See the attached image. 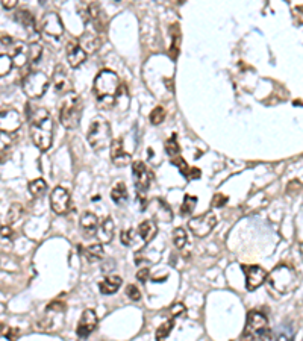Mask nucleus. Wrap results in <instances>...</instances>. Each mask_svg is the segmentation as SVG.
Masks as SVG:
<instances>
[{"label":"nucleus","mask_w":303,"mask_h":341,"mask_svg":"<svg viewBox=\"0 0 303 341\" xmlns=\"http://www.w3.org/2000/svg\"><path fill=\"white\" fill-rule=\"evenodd\" d=\"M122 243L124 246H132L134 244V231L132 229H128V231L122 232Z\"/></svg>","instance_id":"ea45409f"},{"label":"nucleus","mask_w":303,"mask_h":341,"mask_svg":"<svg viewBox=\"0 0 303 341\" xmlns=\"http://www.w3.org/2000/svg\"><path fill=\"white\" fill-rule=\"evenodd\" d=\"M12 70V61L11 56L6 53H0V78L6 76Z\"/></svg>","instance_id":"7c9ffc66"},{"label":"nucleus","mask_w":303,"mask_h":341,"mask_svg":"<svg viewBox=\"0 0 303 341\" xmlns=\"http://www.w3.org/2000/svg\"><path fill=\"white\" fill-rule=\"evenodd\" d=\"M4 108V103H2V100H0V109H2Z\"/></svg>","instance_id":"8fccbe9b"},{"label":"nucleus","mask_w":303,"mask_h":341,"mask_svg":"<svg viewBox=\"0 0 303 341\" xmlns=\"http://www.w3.org/2000/svg\"><path fill=\"white\" fill-rule=\"evenodd\" d=\"M80 226H82V229L88 234H92L96 229H97V226H98V218L96 214L92 212H85L80 218Z\"/></svg>","instance_id":"393cba45"},{"label":"nucleus","mask_w":303,"mask_h":341,"mask_svg":"<svg viewBox=\"0 0 303 341\" xmlns=\"http://www.w3.org/2000/svg\"><path fill=\"white\" fill-rule=\"evenodd\" d=\"M120 88V79L118 76L111 70H102L98 72L92 82V91L100 103L105 106L114 105V97Z\"/></svg>","instance_id":"f03ea898"},{"label":"nucleus","mask_w":303,"mask_h":341,"mask_svg":"<svg viewBox=\"0 0 303 341\" xmlns=\"http://www.w3.org/2000/svg\"><path fill=\"white\" fill-rule=\"evenodd\" d=\"M52 81H54L55 91L58 94H67V93L72 91V78H70L67 69L62 64H60V66L55 67Z\"/></svg>","instance_id":"4468645a"},{"label":"nucleus","mask_w":303,"mask_h":341,"mask_svg":"<svg viewBox=\"0 0 303 341\" xmlns=\"http://www.w3.org/2000/svg\"><path fill=\"white\" fill-rule=\"evenodd\" d=\"M84 255H85V258L90 262H97V261H102L104 259L105 250H104V246L102 244H91V246H88L85 249Z\"/></svg>","instance_id":"b1692460"},{"label":"nucleus","mask_w":303,"mask_h":341,"mask_svg":"<svg viewBox=\"0 0 303 341\" xmlns=\"http://www.w3.org/2000/svg\"><path fill=\"white\" fill-rule=\"evenodd\" d=\"M18 4V0H2V5L5 10H14Z\"/></svg>","instance_id":"49530a36"},{"label":"nucleus","mask_w":303,"mask_h":341,"mask_svg":"<svg viewBox=\"0 0 303 341\" xmlns=\"http://www.w3.org/2000/svg\"><path fill=\"white\" fill-rule=\"evenodd\" d=\"M114 106H117L120 111H126L129 108V94H128V90L126 87H123L120 84V88L114 97Z\"/></svg>","instance_id":"cd10ccee"},{"label":"nucleus","mask_w":303,"mask_h":341,"mask_svg":"<svg viewBox=\"0 0 303 341\" xmlns=\"http://www.w3.org/2000/svg\"><path fill=\"white\" fill-rule=\"evenodd\" d=\"M226 202H228V197H226L224 194H216V196H214V199H212V206H216V208H222V206H224V205H226Z\"/></svg>","instance_id":"79ce46f5"},{"label":"nucleus","mask_w":303,"mask_h":341,"mask_svg":"<svg viewBox=\"0 0 303 341\" xmlns=\"http://www.w3.org/2000/svg\"><path fill=\"white\" fill-rule=\"evenodd\" d=\"M114 229H116V226H114V221L111 217H106L102 223H100L98 226V229H97V238L98 241L102 243V244H108L112 241V237H114Z\"/></svg>","instance_id":"412c9836"},{"label":"nucleus","mask_w":303,"mask_h":341,"mask_svg":"<svg viewBox=\"0 0 303 341\" xmlns=\"http://www.w3.org/2000/svg\"><path fill=\"white\" fill-rule=\"evenodd\" d=\"M272 336L267 317L260 311H250L247 314V323L242 338L248 339H268Z\"/></svg>","instance_id":"423d86ee"},{"label":"nucleus","mask_w":303,"mask_h":341,"mask_svg":"<svg viewBox=\"0 0 303 341\" xmlns=\"http://www.w3.org/2000/svg\"><path fill=\"white\" fill-rule=\"evenodd\" d=\"M29 123H30V137L34 144L46 152L54 143L55 125L50 119V114L44 108H29Z\"/></svg>","instance_id":"f257e3e1"},{"label":"nucleus","mask_w":303,"mask_h":341,"mask_svg":"<svg viewBox=\"0 0 303 341\" xmlns=\"http://www.w3.org/2000/svg\"><path fill=\"white\" fill-rule=\"evenodd\" d=\"M12 143H14V134L0 131V152H5L6 149H10Z\"/></svg>","instance_id":"e433bc0d"},{"label":"nucleus","mask_w":303,"mask_h":341,"mask_svg":"<svg viewBox=\"0 0 303 341\" xmlns=\"http://www.w3.org/2000/svg\"><path fill=\"white\" fill-rule=\"evenodd\" d=\"M22 126V117L18 111L14 108H2L0 109V131L16 134Z\"/></svg>","instance_id":"f8f14e48"},{"label":"nucleus","mask_w":303,"mask_h":341,"mask_svg":"<svg viewBox=\"0 0 303 341\" xmlns=\"http://www.w3.org/2000/svg\"><path fill=\"white\" fill-rule=\"evenodd\" d=\"M267 279L270 280V285L279 293H290L298 283L297 273L290 265H285V264L278 265L270 273V277L267 276Z\"/></svg>","instance_id":"39448f33"},{"label":"nucleus","mask_w":303,"mask_h":341,"mask_svg":"<svg viewBox=\"0 0 303 341\" xmlns=\"http://www.w3.org/2000/svg\"><path fill=\"white\" fill-rule=\"evenodd\" d=\"M16 19L28 29V32L29 34H35V31H36V26H35V20H34V16L29 13V11H24V10H22V11H18L17 14H16Z\"/></svg>","instance_id":"a878e982"},{"label":"nucleus","mask_w":303,"mask_h":341,"mask_svg":"<svg viewBox=\"0 0 303 341\" xmlns=\"http://www.w3.org/2000/svg\"><path fill=\"white\" fill-rule=\"evenodd\" d=\"M111 199L116 203H118V205L126 203V200H128V188H126L124 182H117L114 185V188L111 190Z\"/></svg>","instance_id":"bb28decb"},{"label":"nucleus","mask_w":303,"mask_h":341,"mask_svg":"<svg viewBox=\"0 0 303 341\" xmlns=\"http://www.w3.org/2000/svg\"><path fill=\"white\" fill-rule=\"evenodd\" d=\"M122 283H123V280H122L120 276H110L104 282H100L98 288H100V293L102 294H114V293L118 291Z\"/></svg>","instance_id":"5701e85b"},{"label":"nucleus","mask_w":303,"mask_h":341,"mask_svg":"<svg viewBox=\"0 0 303 341\" xmlns=\"http://www.w3.org/2000/svg\"><path fill=\"white\" fill-rule=\"evenodd\" d=\"M148 274H150V270H148V268H141V270H138L136 277H138L141 282H146V280L148 279Z\"/></svg>","instance_id":"a18cd8bd"},{"label":"nucleus","mask_w":303,"mask_h":341,"mask_svg":"<svg viewBox=\"0 0 303 341\" xmlns=\"http://www.w3.org/2000/svg\"><path fill=\"white\" fill-rule=\"evenodd\" d=\"M126 294H128V297H130L132 300H140V299H141V293H140V290H138L135 285H128Z\"/></svg>","instance_id":"a19ab883"},{"label":"nucleus","mask_w":303,"mask_h":341,"mask_svg":"<svg viewBox=\"0 0 303 341\" xmlns=\"http://www.w3.org/2000/svg\"><path fill=\"white\" fill-rule=\"evenodd\" d=\"M138 234H140V237L142 238L144 243H150L152 240L156 237V234H158V226H156L155 221L146 220V221H142L138 226Z\"/></svg>","instance_id":"4be33fe9"},{"label":"nucleus","mask_w":303,"mask_h":341,"mask_svg":"<svg viewBox=\"0 0 303 341\" xmlns=\"http://www.w3.org/2000/svg\"><path fill=\"white\" fill-rule=\"evenodd\" d=\"M186 232L184 227H176L174 232H173V241H174V246L176 249H184L185 244H186Z\"/></svg>","instance_id":"2f4dec72"},{"label":"nucleus","mask_w":303,"mask_h":341,"mask_svg":"<svg viewBox=\"0 0 303 341\" xmlns=\"http://www.w3.org/2000/svg\"><path fill=\"white\" fill-rule=\"evenodd\" d=\"M246 274V287L248 291H255L267 280V271L260 265H242Z\"/></svg>","instance_id":"9b49d317"},{"label":"nucleus","mask_w":303,"mask_h":341,"mask_svg":"<svg viewBox=\"0 0 303 341\" xmlns=\"http://www.w3.org/2000/svg\"><path fill=\"white\" fill-rule=\"evenodd\" d=\"M22 87L29 99H40L47 93L50 87V79L42 72H32L24 78Z\"/></svg>","instance_id":"0eeeda50"},{"label":"nucleus","mask_w":303,"mask_h":341,"mask_svg":"<svg viewBox=\"0 0 303 341\" xmlns=\"http://www.w3.org/2000/svg\"><path fill=\"white\" fill-rule=\"evenodd\" d=\"M97 326V315L92 309H85L80 315V320L78 323V329L76 333L79 338H86L88 335H91L94 332Z\"/></svg>","instance_id":"2eb2a0df"},{"label":"nucleus","mask_w":303,"mask_h":341,"mask_svg":"<svg viewBox=\"0 0 303 341\" xmlns=\"http://www.w3.org/2000/svg\"><path fill=\"white\" fill-rule=\"evenodd\" d=\"M300 190H302V182H300L298 179L291 181V182H290V185L286 187V193H288L290 196H294V194L300 193Z\"/></svg>","instance_id":"58836bf2"},{"label":"nucleus","mask_w":303,"mask_h":341,"mask_svg":"<svg viewBox=\"0 0 303 341\" xmlns=\"http://www.w3.org/2000/svg\"><path fill=\"white\" fill-rule=\"evenodd\" d=\"M86 138H88L90 146L94 150H102V149L110 147V144L112 141L110 123L104 117H96L88 128Z\"/></svg>","instance_id":"20e7f679"},{"label":"nucleus","mask_w":303,"mask_h":341,"mask_svg":"<svg viewBox=\"0 0 303 341\" xmlns=\"http://www.w3.org/2000/svg\"><path fill=\"white\" fill-rule=\"evenodd\" d=\"M132 176H134V182H135V188H136L138 194L144 196V193L148 190L150 182H152V173L148 172V168L146 167L144 162H141V161L134 162Z\"/></svg>","instance_id":"9d476101"},{"label":"nucleus","mask_w":303,"mask_h":341,"mask_svg":"<svg viewBox=\"0 0 303 341\" xmlns=\"http://www.w3.org/2000/svg\"><path fill=\"white\" fill-rule=\"evenodd\" d=\"M40 29L42 34H46L47 37H52V38H61L64 34V25L61 22V17L54 11L47 13L42 17Z\"/></svg>","instance_id":"1a4fd4ad"},{"label":"nucleus","mask_w":303,"mask_h":341,"mask_svg":"<svg viewBox=\"0 0 303 341\" xmlns=\"http://www.w3.org/2000/svg\"><path fill=\"white\" fill-rule=\"evenodd\" d=\"M170 311H172V315H173V317H180V315L185 312V306H184L182 303H176Z\"/></svg>","instance_id":"c03bdc74"},{"label":"nucleus","mask_w":303,"mask_h":341,"mask_svg":"<svg viewBox=\"0 0 303 341\" xmlns=\"http://www.w3.org/2000/svg\"><path fill=\"white\" fill-rule=\"evenodd\" d=\"M50 206L58 215L67 214L70 209V193L62 187H56L50 194Z\"/></svg>","instance_id":"ddd939ff"},{"label":"nucleus","mask_w":303,"mask_h":341,"mask_svg":"<svg viewBox=\"0 0 303 341\" xmlns=\"http://www.w3.org/2000/svg\"><path fill=\"white\" fill-rule=\"evenodd\" d=\"M200 170L198 168H190L188 170V175H186V178L188 179H197V178H200Z\"/></svg>","instance_id":"de8ad7c7"},{"label":"nucleus","mask_w":303,"mask_h":341,"mask_svg":"<svg viewBox=\"0 0 303 341\" xmlns=\"http://www.w3.org/2000/svg\"><path fill=\"white\" fill-rule=\"evenodd\" d=\"M166 152H167V155H168V156H172V158L179 156V153H180V147H179V143H178L176 135H173L172 138H168V140H167V143H166Z\"/></svg>","instance_id":"473e14b6"},{"label":"nucleus","mask_w":303,"mask_h":341,"mask_svg":"<svg viewBox=\"0 0 303 341\" xmlns=\"http://www.w3.org/2000/svg\"><path fill=\"white\" fill-rule=\"evenodd\" d=\"M28 188H29V193H30L34 197H40L42 193H46V190H47V184H46V181H44V179H35V181L29 182Z\"/></svg>","instance_id":"c85d7f7f"},{"label":"nucleus","mask_w":303,"mask_h":341,"mask_svg":"<svg viewBox=\"0 0 303 341\" xmlns=\"http://www.w3.org/2000/svg\"><path fill=\"white\" fill-rule=\"evenodd\" d=\"M196 203H197V197H196V196L186 194V196L184 197V203H182V208H180L182 214H184V215H190V214L194 211Z\"/></svg>","instance_id":"c9c22d12"},{"label":"nucleus","mask_w":303,"mask_h":341,"mask_svg":"<svg viewBox=\"0 0 303 341\" xmlns=\"http://www.w3.org/2000/svg\"><path fill=\"white\" fill-rule=\"evenodd\" d=\"M82 117V99L78 93L70 91L66 94L61 111H60V120L64 128L67 129H76L79 126Z\"/></svg>","instance_id":"7ed1b4c3"},{"label":"nucleus","mask_w":303,"mask_h":341,"mask_svg":"<svg viewBox=\"0 0 303 341\" xmlns=\"http://www.w3.org/2000/svg\"><path fill=\"white\" fill-rule=\"evenodd\" d=\"M88 17L92 22L94 31L98 35L106 31V19H105L104 10H102V7H100L98 2H92V4L88 5Z\"/></svg>","instance_id":"dca6fc26"},{"label":"nucleus","mask_w":303,"mask_h":341,"mask_svg":"<svg viewBox=\"0 0 303 341\" xmlns=\"http://www.w3.org/2000/svg\"><path fill=\"white\" fill-rule=\"evenodd\" d=\"M86 52L80 47L78 41H70L67 44V61L72 69L80 67L86 61Z\"/></svg>","instance_id":"f3484780"},{"label":"nucleus","mask_w":303,"mask_h":341,"mask_svg":"<svg viewBox=\"0 0 303 341\" xmlns=\"http://www.w3.org/2000/svg\"><path fill=\"white\" fill-rule=\"evenodd\" d=\"M173 326H174V321H173V320H168V321H166L164 324H161V326L158 327V330H156V339H162V338L168 336V333L172 332Z\"/></svg>","instance_id":"4c0bfd02"},{"label":"nucleus","mask_w":303,"mask_h":341,"mask_svg":"<svg viewBox=\"0 0 303 341\" xmlns=\"http://www.w3.org/2000/svg\"><path fill=\"white\" fill-rule=\"evenodd\" d=\"M78 43L80 44V47L88 55V53H94V52L98 50V47L102 46V38L98 37L97 32H92V34L91 32H84Z\"/></svg>","instance_id":"aec40b11"},{"label":"nucleus","mask_w":303,"mask_h":341,"mask_svg":"<svg viewBox=\"0 0 303 341\" xmlns=\"http://www.w3.org/2000/svg\"><path fill=\"white\" fill-rule=\"evenodd\" d=\"M110 147H111V159H112V164L114 165H117V167H126L132 161V155L124 150V146H123V141L122 140L111 141Z\"/></svg>","instance_id":"a211bd4d"},{"label":"nucleus","mask_w":303,"mask_h":341,"mask_svg":"<svg viewBox=\"0 0 303 341\" xmlns=\"http://www.w3.org/2000/svg\"><path fill=\"white\" fill-rule=\"evenodd\" d=\"M0 235H2V237H6V238H10V237L12 235L11 227H10V226H2V227H0Z\"/></svg>","instance_id":"09e8293b"},{"label":"nucleus","mask_w":303,"mask_h":341,"mask_svg":"<svg viewBox=\"0 0 303 341\" xmlns=\"http://www.w3.org/2000/svg\"><path fill=\"white\" fill-rule=\"evenodd\" d=\"M216 224H217V215L212 211H208V212L202 214V215L192 217L188 221V229L196 237L204 238V237L211 234V231L216 227Z\"/></svg>","instance_id":"6e6552de"},{"label":"nucleus","mask_w":303,"mask_h":341,"mask_svg":"<svg viewBox=\"0 0 303 341\" xmlns=\"http://www.w3.org/2000/svg\"><path fill=\"white\" fill-rule=\"evenodd\" d=\"M14 44L12 38L11 37H0V50H4V49H11Z\"/></svg>","instance_id":"37998d69"},{"label":"nucleus","mask_w":303,"mask_h":341,"mask_svg":"<svg viewBox=\"0 0 303 341\" xmlns=\"http://www.w3.org/2000/svg\"><path fill=\"white\" fill-rule=\"evenodd\" d=\"M28 55H29V63H36L40 61L42 55V47L38 43H32L28 46Z\"/></svg>","instance_id":"f704fd0d"},{"label":"nucleus","mask_w":303,"mask_h":341,"mask_svg":"<svg viewBox=\"0 0 303 341\" xmlns=\"http://www.w3.org/2000/svg\"><path fill=\"white\" fill-rule=\"evenodd\" d=\"M22 215H23V206L20 203H12L6 214L8 224H14L16 221H18V218H22Z\"/></svg>","instance_id":"c756f323"},{"label":"nucleus","mask_w":303,"mask_h":341,"mask_svg":"<svg viewBox=\"0 0 303 341\" xmlns=\"http://www.w3.org/2000/svg\"><path fill=\"white\" fill-rule=\"evenodd\" d=\"M116 2H120V0H116Z\"/></svg>","instance_id":"3c124183"},{"label":"nucleus","mask_w":303,"mask_h":341,"mask_svg":"<svg viewBox=\"0 0 303 341\" xmlns=\"http://www.w3.org/2000/svg\"><path fill=\"white\" fill-rule=\"evenodd\" d=\"M148 119H150V123L152 125H155V126L161 125L164 122V119H166V109L162 106H156L154 111L150 112V117Z\"/></svg>","instance_id":"72a5a7b5"},{"label":"nucleus","mask_w":303,"mask_h":341,"mask_svg":"<svg viewBox=\"0 0 303 341\" xmlns=\"http://www.w3.org/2000/svg\"><path fill=\"white\" fill-rule=\"evenodd\" d=\"M12 53L11 56V61H12V67H24L29 63V55H28V46L22 41L14 43L12 44Z\"/></svg>","instance_id":"6ab92c4d"}]
</instances>
